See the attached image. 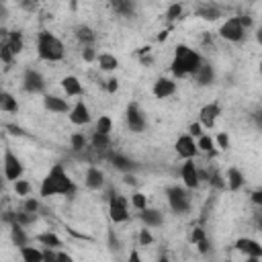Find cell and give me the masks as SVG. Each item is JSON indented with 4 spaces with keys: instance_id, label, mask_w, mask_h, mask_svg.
<instances>
[{
    "instance_id": "obj_1",
    "label": "cell",
    "mask_w": 262,
    "mask_h": 262,
    "mask_svg": "<svg viewBox=\"0 0 262 262\" xmlns=\"http://www.w3.org/2000/svg\"><path fill=\"white\" fill-rule=\"evenodd\" d=\"M74 192H76V184L72 182V178L68 176L66 168L61 164H53L39 186L41 196H53V194H66L68 196Z\"/></svg>"
},
{
    "instance_id": "obj_2",
    "label": "cell",
    "mask_w": 262,
    "mask_h": 262,
    "mask_svg": "<svg viewBox=\"0 0 262 262\" xmlns=\"http://www.w3.org/2000/svg\"><path fill=\"white\" fill-rule=\"evenodd\" d=\"M201 63H203V57H201L199 51L190 49L188 45H176L174 59L170 63V72L174 74V78L192 76Z\"/></svg>"
},
{
    "instance_id": "obj_3",
    "label": "cell",
    "mask_w": 262,
    "mask_h": 262,
    "mask_svg": "<svg viewBox=\"0 0 262 262\" xmlns=\"http://www.w3.org/2000/svg\"><path fill=\"white\" fill-rule=\"evenodd\" d=\"M37 53L43 61H59L66 55V47L53 33L41 31L37 37Z\"/></svg>"
},
{
    "instance_id": "obj_4",
    "label": "cell",
    "mask_w": 262,
    "mask_h": 262,
    "mask_svg": "<svg viewBox=\"0 0 262 262\" xmlns=\"http://www.w3.org/2000/svg\"><path fill=\"white\" fill-rule=\"evenodd\" d=\"M166 199H168L170 209L178 215H182L190 209V192H188L186 186H178V184L168 186L166 188Z\"/></svg>"
},
{
    "instance_id": "obj_5",
    "label": "cell",
    "mask_w": 262,
    "mask_h": 262,
    "mask_svg": "<svg viewBox=\"0 0 262 262\" xmlns=\"http://www.w3.org/2000/svg\"><path fill=\"white\" fill-rule=\"evenodd\" d=\"M108 217L115 223H123L129 219V201L123 194L119 192L108 194Z\"/></svg>"
},
{
    "instance_id": "obj_6",
    "label": "cell",
    "mask_w": 262,
    "mask_h": 262,
    "mask_svg": "<svg viewBox=\"0 0 262 262\" xmlns=\"http://www.w3.org/2000/svg\"><path fill=\"white\" fill-rule=\"evenodd\" d=\"M219 37L225 39V41H229V43H239L246 37V29L242 27V23H239L237 16H231V18H227L219 27Z\"/></svg>"
},
{
    "instance_id": "obj_7",
    "label": "cell",
    "mask_w": 262,
    "mask_h": 262,
    "mask_svg": "<svg viewBox=\"0 0 262 262\" xmlns=\"http://www.w3.org/2000/svg\"><path fill=\"white\" fill-rule=\"evenodd\" d=\"M2 164H4V178L6 180H10V182H14L16 178H20L23 176V162H20V158L12 151V149H4V160H2Z\"/></svg>"
},
{
    "instance_id": "obj_8",
    "label": "cell",
    "mask_w": 262,
    "mask_h": 262,
    "mask_svg": "<svg viewBox=\"0 0 262 262\" xmlns=\"http://www.w3.org/2000/svg\"><path fill=\"white\" fill-rule=\"evenodd\" d=\"M235 250L242 252L250 262H258L262 258V246L252 237H239L235 242Z\"/></svg>"
},
{
    "instance_id": "obj_9",
    "label": "cell",
    "mask_w": 262,
    "mask_h": 262,
    "mask_svg": "<svg viewBox=\"0 0 262 262\" xmlns=\"http://www.w3.org/2000/svg\"><path fill=\"white\" fill-rule=\"evenodd\" d=\"M23 88H25L27 92H31V94H39V92L45 90V78L41 76V72L29 68V70H25V74H23Z\"/></svg>"
},
{
    "instance_id": "obj_10",
    "label": "cell",
    "mask_w": 262,
    "mask_h": 262,
    "mask_svg": "<svg viewBox=\"0 0 262 262\" xmlns=\"http://www.w3.org/2000/svg\"><path fill=\"white\" fill-rule=\"evenodd\" d=\"M174 149H176V154H178L180 158H184V160H192V158L199 154L196 141H194V137L188 135V133H184V135H180V137L176 139Z\"/></svg>"
},
{
    "instance_id": "obj_11",
    "label": "cell",
    "mask_w": 262,
    "mask_h": 262,
    "mask_svg": "<svg viewBox=\"0 0 262 262\" xmlns=\"http://www.w3.org/2000/svg\"><path fill=\"white\" fill-rule=\"evenodd\" d=\"M125 117H127V125H129V129L133 133L145 131V117H143V113H141L137 102H129L127 104V115Z\"/></svg>"
},
{
    "instance_id": "obj_12",
    "label": "cell",
    "mask_w": 262,
    "mask_h": 262,
    "mask_svg": "<svg viewBox=\"0 0 262 262\" xmlns=\"http://www.w3.org/2000/svg\"><path fill=\"white\" fill-rule=\"evenodd\" d=\"M180 178H182V184H184L188 190H192V188L199 186L201 176H199V168H196V164H194L192 160H186V162L180 166Z\"/></svg>"
},
{
    "instance_id": "obj_13",
    "label": "cell",
    "mask_w": 262,
    "mask_h": 262,
    "mask_svg": "<svg viewBox=\"0 0 262 262\" xmlns=\"http://www.w3.org/2000/svg\"><path fill=\"white\" fill-rule=\"evenodd\" d=\"M219 115H221V106L217 102H209V104L201 106V111H199V123L203 127H209L211 129L215 125V121L219 119Z\"/></svg>"
},
{
    "instance_id": "obj_14",
    "label": "cell",
    "mask_w": 262,
    "mask_h": 262,
    "mask_svg": "<svg viewBox=\"0 0 262 262\" xmlns=\"http://www.w3.org/2000/svg\"><path fill=\"white\" fill-rule=\"evenodd\" d=\"M68 117H70V121H72L74 125H88V123L92 121L90 111H88V106H86L82 100H78V102L68 111Z\"/></svg>"
},
{
    "instance_id": "obj_15",
    "label": "cell",
    "mask_w": 262,
    "mask_h": 262,
    "mask_svg": "<svg viewBox=\"0 0 262 262\" xmlns=\"http://www.w3.org/2000/svg\"><path fill=\"white\" fill-rule=\"evenodd\" d=\"M151 92H154L156 98H168V96H172L176 92V82L172 78H158L154 82Z\"/></svg>"
},
{
    "instance_id": "obj_16",
    "label": "cell",
    "mask_w": 262,
    "mask_h": 262,
    "mask_svg": "<svg viewBox=\"0 0 262 262\" xmlns=\"http://www.w3.org/2000/svg\"><path fill=\"white\" fill-rule=\"evenodd\" d=\"M192 78H194V82H196L199 86H209V84L215 82V70H213L211 63H207V61L203 59V63L196 68V72L192 74Z\"/></svg>"
},
{
    "instance_id": "obj_17",
    "label": "cell",
    "mask_w": 262,
    "mask_h": 262,
    "mask_svg": "<svg viewBox=\"0 0 262 262\" xmlns=\"http://www.w3.org/2000/svg\"><path fill=\"white\" fill-rule=\"evenodd\" d=\"M43 106H45L47 111L55 113V115H63V113L70 111L68 100L61 98V96H55V94H45V96H43Z\"/></svg>"
},
{
    "instance_id": "obj_18",
    "label": "cell",
    "mask_w": 262,
    "mask_h": 262,
    "mask_svg": "<svg viewBox=\"0 0 262 262\" xmlns=\"http://www.w3.org/2000/svg\"><path fill=\"white\" fill-rule=\"evenodd\" d=\"M84 184H86V188H90V190H100V188L104 186V172H102L100 168H96V166H90V168L86 170Z\"/></svg>"
},
{
    "instance_id": "obj_19",
    "label": "cell",
    "mask_w": 262,
    "mask_h": 262,
    "mask_svg": "<svg viewBox=\"0 0 262 262\" xmlns=\"http://www.w3.org/2000/svg\"><path fill=\"white\" fill-rule=\"evenodd\" d=\"M246 184V178H244V174L237 170V168H229L227 172H225V188H229V190H239L242 186Z\"/></svg>"
},
{
    "instance_id": "obj_20",
    "label": "cell",
    "mask_w": 262,
    "mask_h": 262,
    "mask_svg": "<svg viewBox=\"0 0 262 262\" xmlns=\"http://www.w3.org/2000/svg\"><path fill=\"white\" fill-rule=\"evenodd\" d=\"M141 221L145 223V227H158V225H162L164 215H162V211H158V209L145 207V209H141Z\"/></svg>"
},
{
    "instance_id": "obj_21",
    "label": "cell",
    "mask_w": 262,
    "mask_h": 262,
    "mask_svg": "<svg viewBox=\"0 0 262 262\" xmlns=\"http://www.w3.org/2000/svg\"><path fill=\"white\" fill-rule=\"evenodd\" d=\"M61 88H63V92H66L68 96H80V94L84 92L82 82H80L76 76H66V78L61 80Z\"/></svg>"
},
{
    "instance_id": "obj_22",
    "label": "cell",
    "mask_w": 262,
    "mask_h": 262,
    "mask_svg": "<svg viewBox=\"0 0 262 262\" xmlns=\"http://www.w3.org/2000/svg\"><path fill=\"white\" fill-rule=\"evenodd\" d=\"M96 61L102 72H115L119 68V59L113 53H100V55H96Z\"/></svg>"
},
{
    "instance_id": "obj_23",
    "label": "cell",
    "mask_w": 262,
    "mask_h": 262,
    "mask_svg": "<svg viewBox=\"0 0 262 262\" xmlns=\"http://www.w3.org/2000/svg\"><path fill=\"white\" fill-rule=\"evenodd\" d=\"M10 237H12V244L14 246H25V244H29V235L25 233V227L20 225V223H10Z\"/></svg>"
},
{
    "instance_id": "obj_24",
    "label": "cell",
    "mask_w": 262,
    "mask_h": 262,
    "mask_svg": "<svg viewBox=\"0 0 262 262\" xmlns=\"http://www.w3.org/2000/svg\"><path fill=\"white\" fill-rule=\"evenodd\" d=\"M6 43H8V47L12 49V53H14V55H16V53H20V51H23V47H25L23 33H20V31H10V33H6Z\"/></svg>"
},
{
    "instance_id": "obj_25",
    "label": "cell",
    "mask_w": 262,
    "mask_h": 262,
    "mask_svg": "<svg viewBox=\"0 0 262 262\" xmlns=\"http://www.w3.org/2000/svg\"><path fill=\"white\" fill-rule=\"evenodd\" d=\"M18 252H20V258L25 260V262H43V252L41 250H37V248H33V246H20L18 248Z\"/></svg>"
},
{
    "instance_id": "obj_26",
    "label": "cell",
    "mask_w": 262,
    "mask_h": 262,
    "mask_svg": "<svg viewBox=\"0 0 262 262\" xmlns=\"http://www.w3.org/2000/svg\"><path fill=\"white\" fill-rule=\"evenodd\" d=\"M196 16L205 18V20H217L221 16V10L215 6V4H201L196 8Z\"/></svg>"
},
{
    "instance_id": "obj_27",
    "label": "cell",
    "mask_w": 262,
    "mask_h": 262,
    "mask_svg": "<svg viewBox=\"0 0 262 262\" xmlns=\"http://www.w3.org/2000/svg\"><path fill=\"white\" fill-rule=\"evenodd\" d=\"M76 39H78L82 45H92L94 39H96V33H94L88 25H80V27L76 29Z\"/></svg>"
},
{
    "instance_id": "obj_28",
    "label": "cell",
    "mask_w": 262,
    "mask_h": 262,
    "mask_svg": "<svg viewBox=\"0 0 262 262\" xmlns=\"http://www.w3.org/2000/svg\"><path fill=\"white\" fill-rule=\"evenodd\" d=\"M35 239H37L41 246H47V248H59V246H61V239H59L57 233H53V231H43V233H39Z\"/></svg>"
},
{
    "instance_id": "obj_29",
    "label": "cell",
    "mask_w": 262,
    "mask_h": 262,
    "mask_svg": "<svg viewBox=\"0 0 262 262\" xmlns=\"http://www.w3.org/2000/svg\"><path fill=\"white\" fill-rule=\"evenodd\" d=\"M111 162H113V166H115L117 170H121V172H131V170L135 168V164H133L129 158L121 156V154H113V156H111Z\"/></svg>"
},
{
    "instance_id": "obj_30",
    "label": "cell",
    "mask_w": 262,
    "mask_h": 262,
    "mask_svg": "<svg viewBox=\"0 0 262 262\" xmlns=\"http://www.w3.org/2000/svg\"><path fill=\"white\" fill-rule=\"evenodd\" d=\"M113 8L121 16H131L135 10V2L133 0H113Z\"/></svg>"
},
{
    "instance_id": "obj_31",
    "label": "cell",
    "mask_w": 262,
    "mask_h": 262,
    "mask_svg": "<svg viewBox=\"0 0 262 262\" xmlns=\"http://www.w3.org/2000/svg\"><path fill=\"white\" fill-rule=\"evenodd\" d=\"M90 143H92V147L98 149V151L108 149V147H111V135H104V133H96V131H94Z\"/></svg>"
},
{
    "instance_id": "obj_32",
    "label": "cell",
    "mask_w": 262,
    "mask_h": 262,
    "mask_svg": "<svg viewBox=\"0 0 262 262\" xmlns=\"http://www.w3.org/2000/svg\"><path fill=\"white\" fill-rule=\"evenodd\" d=\"M0 111H4V113H16L18 111V102L10 92H4V96L0 100Z\"/></svg>"
},
{
    "instance_id": "obj_33",
    "label": "cell",
    "mask_w": 262,
    "mask_h": 262,
    "mask_svg": "<svg viewBox=\"0 0 262 262\" xmlns=\"http://www.w3.org/2000/svg\"><path fill=\"white\" fill-rule=\"evenodd\" d=\"M96 133H104V135H111L113 131V119L108 115H100L98 121H96V127H94Z\"/></svg>"
},
{
    "instance_id": "obj_34",
    "label": "cell",
    "mask_w": 262,
    "mask_h": 262,
    "mask_svg": "<svg viewBox=\"0 0 262 262\" xmlns=\"http://www.w3.org/2000/svg\"><path fill=\"white\" fill-rule=\"evenodd\" d=\"M196 147H199V151L215 154V151H213V137H209V135H205V133H201V135L196 137Z\"/></svg>"
},
{
    "instance_id": "obj_35",
    "label": "cell",
    "mask_w": 262,
    "mask_h": 262,
    "mask_svg": "<svg viewBox=\"0 0 262 262\" xmlns=\"http://www.w3.org/2000/svg\"><path fill=\"white\" fill-rule=\"evenodd\" d=\"M164 16H166V20H168V23H174V20H178V18L182 16V4H180V2H174V4H170Z\"/></svg>"
},
{
    "instance_id": "obj_36",
    "label": "cell",
    "mask_w": 262,
    "mask_h": 262,
    "mask_svg": "<svg viewBox=\"0 0 262 262\" xmlns=\"http://www.w3.org/2000/svg\"><path fill=\"white\" fill-rule=\"evenodd\" d=\"M6 33H8V31H6ZM6 33H4V39L0 41V59H2L4 63H12L14 53H12V49L8 47V43H6Z\"/></svg>"
},
{
    "instance_id": "obj_37",
    "label": "cell",
    "mask_w": 262,
    "mask_h": 262,
    "mask_svg": "<svg viewBox=\"0 0 262 262\" xmlns=\"http://www.w3.org/2000/svg\"><path fill=\"white\" fill-rule=\"evenodd\" d=\"M37 219V213H29V211H20V213H14V221L16 223H20L23 227H27V225H31L33 221Z\"/></svg>"
},
{
    "instance_id": "obj_38",
    "label": "cell",
    "mask_w": 262,
    "mask_h": 262,
    "mask_svg": "<svg viewBox=\"0 0 262 262\" xmlns=\"http://www.w3.org/2000/svg\"><path fill=\"white\" fill-rule=\"evenodd\" d=\"M131 207L137 209V211L145 209V207H147V196H145L143 192H133V194H131Z\"/></svg>"
},
{
    "instance_id": "obj_39",
    "label": "cell",
    "mask_w": 262,
    "mask_h": 262,
    "mask_svg": "<svg viewBox=\"0 0 262 262\" xmlns=\"http://www.w3.org/2000/svg\"><path fill=\"white\" fill-rule=\"evenodd\" d=\"M12 184H14V190H16V194H18V196H27V194L31 192V184H29L27 180H20V178H16Z\"/></svg>"
},
{
    "instance_id": "obj_40",
    "label": "cell",
    "mask_w": 262,
    "mask_h": 262,
    "mask_svg": "<svg viewBox=\"0 0 262 262\" xmlns=\"http://www.w3.org/2000/svg\"><path fill=\"white\" fill-rule=\"evenodd\" d=\"M70 143H72L74 149H84V147H86V137H84L82 133H72Z\"/></svg>"
},
{
    "instance_id": "obj_41",
    "label": "cell",
    "mask_w": 262,
    "mask_h": 262,
    "mask_svg": "<svg viewBox=\"0 0 262 262\" xmlns=\"http://www.w3.org/2000/svg\"><path fill=\"white\" fill-rule=\"evenodd\" d=\"M215 143L219 145V149H227V147H229V135H227L225 131H219V133L215 135Z\"/></svg>"
},
{
    "instance_id": "obj_42",
    "label": "cell",
    "mask_w": 262,
    "mask_h": 262,
    "mask_svg": "<svg viewBox=\"0 0 262 262\" xmlns=\"http://www.w3.org/2000/svg\"><path fill=\"white\" fill-rule=\"evenodd\" d=\"M151 242H154V235H151V231H149L147 227L139 229V246H149Z\"/></svg>"
},
{
    "instance_id": "obj_43",
    "label": "cell",
    "mask_w": 262,
    "mask_h": 262,
    "mask_svg": "<svg viewBox=\"0 0 262 262\" xmlns=\"http://www.w3.org/2000/svg\"><path fill=\"white\" fill-rule=\"evenodd\" d=\"M82 59H84V61H94V59H96V51H94L92 45H84V49H82Z\"/></svg>"
},
{
    "instance_id": "obj_44",
    "label": "cell",
    "mask_w": 262,
    "mask_h": 262,
    "mask_svg": "<svg viewBox=\"0 0 262 262\" xmlns=\"http://www.w3.org/2000/svg\"><path fill=\"white\" fill-rule=\"evenodd\" d=\"M23 209H25V211H29V213H37V211H39V201H37V199H33V196H29V199L25 201Z\"/></svg>"
},
{
    "instance_id": "obj_45",
    "label": "cell",
    "mask_w": 262,
    "mask_h": 262,
    "mask_svg": "<svg viewBox=\"0 0 262 262\" xmlns=\"http://www.w3.org/2000/svg\"><path fill=\"white\" fill-rule=\"evenodd\" d=\"M201 133H203V125H201V123H190V127H188V135L199 137Z\"/></svg>"
},
{
    "instance_id": "obj_46",
    "label": "cell",
    "mask_w": 262,
    "mask_h": 262,
    "mask_svg": "<svg viewBox=\"0 0 262 262\" xmlns=\"http://www.w3.org/2000/svg\"><path fill=\"white\" fill-rule=\"evenodd\" d=\"M203 237H207V235H205V229H201V227L192 229V233H190V242H192V244H196V242L203 239Z\"/></svg>"
},
{
    "instance_id": "obj_47",
    "label": "cell",
    "mask_w": 262,
    "mask_h": 262,
    "mask_svg": "<svg viewBox=\"0 0 262 262\" xmlns=\"http://www.w3.org/2000/svg\"><path fill=\"white\" fill-rule=\"evenodd\" d=\"M117 90H119V80H117V78H108V80H106V92L113 94V92H117Z\"/></svg>"
},
{
    "instance_id": "obj_48",
    "label": "cell",
    "mask_w": 262,
    "mask_h": 262,
    "mask_svg": "<svg viewBox=\"0 0 262 262\" xmlns=\"http://www.w3.org/2000/svg\"><path fill=\"white\" fill-rule=\"evenodd\" d=\"M194 246L199 248V252H201V254H207V252H209V242H207V237H203V239H199V242H196Z\"/></svg>"
},
{
    "instance_id": "obj_49",
    "label": "cell",
    "mask_w": 262,
    "mask_h": 262,
    "mask_svg": "<svg viewBox=\"0 0 262 262\" xmlns=\"http://www.w3.org/2000/svg\"><path fill=\"white\" fill-rule=\"evenodd\" d=\"M211 184H215V186H219V188H225V182H223V178H221L219 174H213V176H211Z\"/></svg>"
},
{
    "instance_id": "obj_50",
    "label": "cell",
    "mask_w": 262,
    "mask_h": 262,
    "mask_svg": "<svg viewBox=\"0 0 262 262\" xmlns=\"http://www.w3.org/2000/svg\"><path fill=\"white\" fill-rule=\"evenodd\" d=\"M108 248H111V250H119V239L113 235V231L108 233Z\"/></svg>"
},
{
    "instance_id": "obj_51",
    "label": "cell",
    "mask_w": 262,
    "mask_h": 262,
    "mask_svg": "<svg viewBox=\"0 0 262 262\" xmlns=\"http://www.w3.org/2000/svg\"><path fill=\"white\" fill-rule=\"evenodd\" d=\"M41 252H43V260H47V262L49 260H55V252H51V248L45 246V250H41Z\"/></svg>"
},
{
    "instance_id": "obj_52",
    "label": "cell",
    "mask_w": 262,
    "mask_h": 262,
    "mask_svg": "<svg viewBox=\"0 0 262 262\" xmlns=\"http://www.w3.org/2000/svg\"><path fill=\"white\" fill-rule=\"evenodd\" d=\"M123 180H125V184H131V186L137 184V178H135L133 174H129V172H125V178H123Z\"/></svg>"
},
{
    "instance_id": "obj_53",
    "label": "cell",
    "mask_w": 262,
    "mask_h": 262,
    "mask_svg": "<svg viewBox=\"0 0 262 262\" xmlns=\"http://www.w3.org/2000/svg\"><path fill=\"white\" fill-rule=\"evenodd\" d=\"M252 203L262 205V190H254V192H252Z\"/></svg>"
},
{
    "instance_id": "obj_54",
    "label": "cell",
    "mask_w": 262,
    "mask_h": 262,
    "mask_svg": "<svg viewBox=\"0 0 262 262\" xmlns=\"http://www.w3.org/2000/svg\"><path fill=\"white\" fill-rule=\"evenodd\" d=\"M55 260H59V262H72V256H70V254L59 252V254H55Z\"/></svg>"
},
{
    "instance_id": "obj_55",
    "label": "cell",
    "mask_w": 262,
    "mask_h": 262,
    "mask_svg": "<svg viewBox=\"0 0 262 262\" xmlns=\"http://www.w3.org/2000/svg\"><path fill=\"white\" fill-rule=\"evenodd\" d=\"M8 129H10V133H14V135H25V131L18 129V127H14V125H8Z\"/></svg>"
},
{
    "instance_id": "obj_56",
    "label": "cell",
    "mask_w": 262,
    "mask_h": 262,
    "mask_svg": "<svg viewBox=\"0 0 262 262\" xmlns=\"http://www.w3.org/2000/svg\"><path fill=\"white\" fill-rule=\"evenodd\" d=\"M129 258H131L133 262H137V260H139V254H137V252H131V256H129Z\"/></svg>"
},
{
    "instance_id": "obj_57",
    "label": "cell",
    "mask_w": 262,
    "mask_h": 262,
    "mask_svg": "<svg viewBox=\"0 0 262 262\" xmlns=\"http://www.w3.org/2000/svg\"><path fill=\"white\" fill-rule=\"evenodd\" d=\"M2 188H4V178L0 176V190H2Z\"/></svg>"
},
{
    "instance_id": "obj_58",
    "label": "cell",
    "mask_w": 262,
    "mask_h": 262,
    "mask_svg": "<svg viewBox=\"0 0 262 262\" xmlns=\"http://www.w3.org/2000/svg\"><path fill=\"white\" fill-rule=\"evenodd\" d=\"M2 96H4V90H2V88H0V100H2Z\"/></svg>"
},
{
    "instance_id": "obj_59",
    "label": "cell",
    "mask_w": 262,
    "mask_h": 262,
    "mask_svg": "<svg viewBox=\"0 0 262 262\" xmlns=\"http://www.w3.org/2000/svg\"><path fill=\"white\" fill-rule=\"evenodd\" d=\"M0 2H4V0H0Z\"/></svg>"
}]
</instances>
